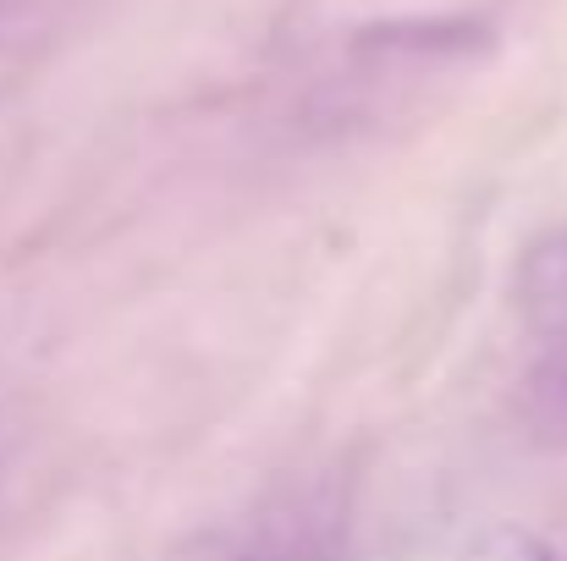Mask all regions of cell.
<instances>
[{"label":"cell","instance_id":"1","mask_svg":"<svg viewBox=\"0 0 567 561\" xmlns=\"http://www.w3.org/2000/svg\"><path fill=\"white\" fill-rule=\"evenodd\" d=\"M457 561H567V557L551 540H540V534H529V529H518V523H491V529H480V534L463 546Z\"/></svg>","mask_w":567,"mask_h":561},{"label":"cell","instance_id":"2","mask_svg":"<svg viewBox=\"0 0 567 561\" xmlns=\"http://www.w3.org/2000/svg\"><path fill=\"white\" fill-rule=\"evenodd\" d=\"M231 561H337L309 529H270L259 540H248Z\"/></svg>","mask_w":567,"mask_h":561}]
</instances>
